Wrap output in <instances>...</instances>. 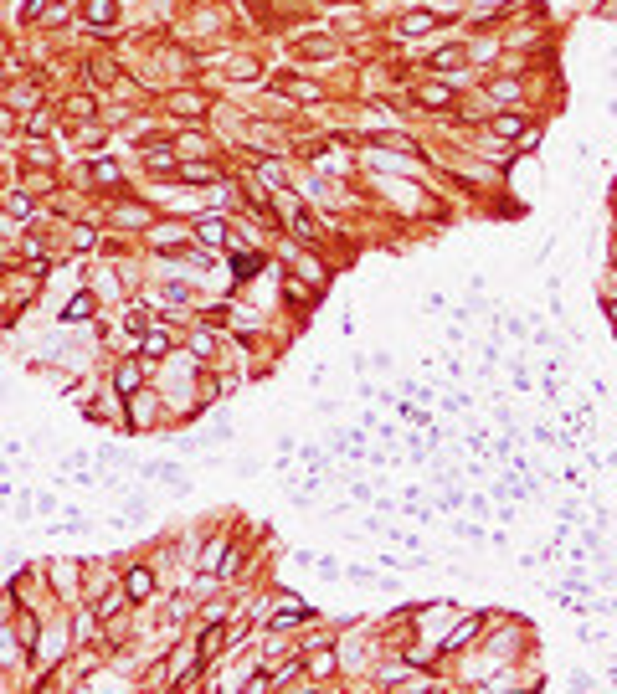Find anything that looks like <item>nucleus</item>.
<instances>
[{
    "instance_id": "nucleus-1",
    "label": "nucleus",
    "mask_w": 617,
    "mask_h": 694,
    "mask_svg": "<svg viewBox=\"0 0 617 694\" xmlns=\"http://www.w3.org/2000/svg\"><path fill=\"white\" fill-rule=\"evenodd\" d=\"M154 592H160V581H154V566H129L124 571V602H150Z\"/></svg>"
},
{
    "instance_id": "nucleus-2",
    "label": "nucleus",
    "mask_w": 617,
    "mask_h": 694,
    "mask_svg": "<svg viewBox=\"0 0 617 694\" xmlns=\"http://www.w3.org/2000/svg\"><path fill=\"white\" fill-rule=\"evenodd\" d=\"M314 618H319L314 607H304V602L288 597L283 607H278V618H268V627H273V633H283V627H298V622H314Z\"/></svg>"
},
{
    "instance_id": "nucleus-3",
    "label": "nucleus",
    "mask_w": 617,
    "mask_h": 694,
    "mask_svg": "<svg viewBox=\"0 0 617 694\" xmlns=\"http://www.w3.org/2000/svg\"><path fill=\"white\" fill-rule=\"evenodd\" d=\"M139 386H144V365L139 360L113 365V391H119V396H139Z\"/></svg>"
},
{
    "instance_id": "nucleus-4",
    "label": "nucleus",
    "mask_w": 617,
    "mask_h": 694,
    "mask_svg": "<svg viewBox=\"0 0 617 694\" xmlns=\"http://www.w3.org/2000/svg\"><path fill=\"white\" fill-rule=\"evenodd\" d=\"M93 298H98V293H93V288H88V293H77V298H72V304H67V309H62V319H67V324H77V319H88V314H93Z\"/></svg>"
},
{
    "instance_id": "nucleus-5",
    "label": "nucleus",
    "mask_w": 617,
    "mask_h": 694,
    "mask_svg": "<svg viewBox=\"0 0 617 694\" xmlns=\"http://www.w3.org/2000/svg\"><path fill=\"white\" fill-rule=\"evenodd\" d=\"M113 16H119V0H88V21L93 26H109Z\"/></svg>"
},
{
    "instance_id": "nucleus-6",
    "label": "nucleus",
    "mask_w": 617,
    "mask_h": 694,
    "mask_svg": "<svg viewBox=\"0 0 617 694\" xmlns=\"http://www.w3.org/2000/svg\"><path fill=\"white\" fill-rule=\"evenodd\" d=\"M139 350H144V355H150V360H160L165 350H170V339H165L160 330H144V334H139Z\"/></svg>"
},
{
    "instance_id": "nucleus-7",
    "label": "nucleus",
    "mask_w": 617,
    "mask_h": 694,
    "mask_svg": "<svg viewBox=\"0 0 617 694\" xmlns=\"http://www.w3.org/2000/svg\"><path fill=\"white\" fill-rule=\"evenodd\" d=\"M201 242L206 247H227V221H216V216L201 221Z\"/></svg>"
},
{
    "instance_id": "nucleus-8",
    "label": "nucleus",
    "mask_w": 617,
    "mask_h": 694,
    "mask_svg": "<svg viewBox=\"0 0 617 694\" xmlns=\"http://www.w3.org/2000/svg\"><path fill=\"white\" fill-rule=\"evenodd\" d=\"M432 26H438V16L417 10V16H406V21H401V31H406V36H422V31H432Z\"/></svg>"
},
{
    "instance_id": "nucleus-9",
    "label": "nucleus",
    "mask_w": 617,
    "mask_h": 694,
    "mask_svg": "<svg viewBox=\"0 0 617 694\" xmlns=\"http://www.w3.org/2000/svg\"><path fill=\"white\" fill-rule=\"evenodd\" d=\"M520 129H524V119H515V113H499V119H494V134L499 139H520Z\"/></svg>"
},
{
    "instance_id": "nucleus-10",
    "label": "nucleus",
    "mask_w": 617,
    "mask_h": 694,
    "mask_svg": "<svg viewBox=\"0 0 617 694\" xmlns=\"http://www.w3.org/2000/svg\"><path fill=\"white\" fill-rule=\"evenodd\" d=\"M479 627H483L479 618H468V622H463V627H458V633L448 638V643H442V653H453V648H463V643H468V638H474V633H479Z\"/></svg>"
},
{
    "instance_id": "nucleus-11",
    "label": "nucleus",
    "mask_w": 617,
    "mask_h": 694,
    "mask_svg": "<svg viewBox=\"0 0 617 694\" xmlns=\"http://www.w3.org/2000/svg\"><path fill=\"white\" fill-rule=\"evenodd\" d=\"M180 175H186L191 186H211V180H216V170H211V165H186Z\"/></svg>"
},
{
    "instance_id": "nucleus-12",
    "label": "nucleus",
    "mask_w": 617,
    "mask_h": 694,
    "mask_svg": "<svg viewBox=\"0 0 617 694\" xmlns=\"http://www.w3.org/2000/svg\"><path fill=\"white\" fill-rule=\"evenodd\" d=\"M417 98H422L427 108H448V103H453V98H448V88H422Z\"/></svg>"
},
{
    "instance_id": "nucleus-13",
    "label": "nucleus",
    "mask_w": 617,
    "mask_h": 694,
    "mask_svg": "<svg viewBox=\"0 0 617 694\" xmlns=\"http://www.w3.org/2000/svg\"><path fill=\"white\" fill-rule=\"evenodd\" d=\"M463 62V47H442L438 57H432V67H458Z\"/></svg>"
},
{
    "instance_id": "nucleus-14",
    "label": "nucleus",
    "mask_w": 617,
    "mask_h": 694,
    "mask_svg": "<svg viewBox=\"0 0 617 694\" xmlns=\"http://www.w3.org/2000/svg\"><path fill=\"white\" fill-rule=\"evenodd\" d=\"M165 298L170 304H191V283H165Z\"/></svg>"
},
{
    "instance_id": "nucleus-15",
    "label": "nucleus",
    "mask_w": 617,
    "mask_h": 694,
    "mask_svg": "<svg viewBox=\"0 0 617 694\" xmlns=\"http://www.w3.org/2000/svg\"><path fill=\"white\" fill-rule=\"evenodd\" d=\"M10 216H16V221H26V216H31V195H21V191L10 195Z\"/></svg>"
},
{
    "instance_id": "nucleus-16",
    "label": "nucleus",
    "mask_w": 617,
    "mask_h": 694,
    "mask_svg": "<svg viewBox=\"0 0 617 694\" xmlns=\"http://www.w3.org/2000/svg\"><path fill=\"white\" fill-rule=\"evenodd\" d=\"M47 129H51V124H47V113H31V119H26V134H31V139H42Z\"/></svg>"
},
{
    "instance_id": "nucleus-17",
    "label": "nucleus",
    "mask_w": 617,
    "mask_h": 694,
    "mask_svg": "<svg viewBox=\"0 0 617 694\" xmlns=\"http://www.w3.org/2000/svg\"><path fill=\"white\" fill-rule=\"evenodd\" d=\"M170 165H175V154H170V150H150V170H170Z\"/></svg>"
},
{
    "instance_id": "nucleus-18",
    "label": "nucleus",
    "mask_w": 617,
    "mask_h": 694,
    "mask_svg": "<svg viewBox=\"0 0 617 694\" xmlns=\"http://www.w3.org/2000/svg\"><path fill=\"white\" fill-rule=\"evenodd\" d=\"M597 16H602V21H617V0H607V6H597Z\"/></svg>"
},
{
    "instance_id": "nucleus-19",
    "label": "nucleus",
    "mask_w": 617,
    "mask_h": 694,
    "mask_svg": "<svg viewBox=\"0 0 617 694\" xmlns=\"http://www.w3.org/2000/svg\"><path fill=\"white\" fill-rule=\"evenodd\" d=\"M612 263H617V242H612Z\"/></svg>"
}]
</instances>
